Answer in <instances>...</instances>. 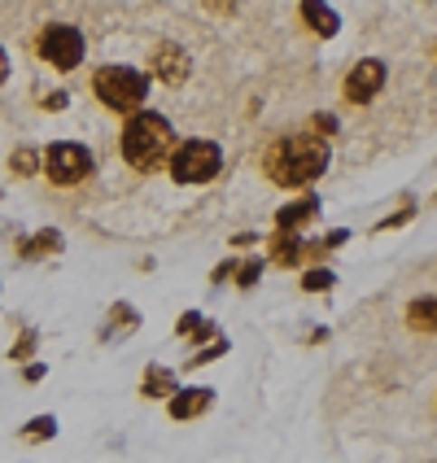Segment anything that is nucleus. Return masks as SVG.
I'll return each mask as SVG.
<instances>
[{"instance_id": "obj_13", "label": "nucleus", "mask_w": 437, "mask_h": 463, "mask_svg": "<svg viewBox=\"0 0 437 463\" xmlns=\"http://www.w3.org/2000/svg\"><path fill=\"white\" fill-rule=\"evenodd\" d=\"M319 214V202L315 197H307V202H293V206H284L280 210V219H276V228H284V232H298L302 223H310Z\"/></svg>"}, {"instance_id": "obj_18", "label": "nucleus", "mask_w": 437, "mask_h": 463, "mask_svg": "<svg viewBox=\"0 0 437 463\" xmlns=\"http://www.w3.org/2000/svg\"><path fill=\"white\" fill-rule=\"evenodd\" d=\"M23 438H52V420H40V424H26Z\"/></svg>"}, {"instance_id": "obj_10", "label": "nucleus", "mask_w": 437, "mask_h": 463, "mask_svg": "<svg viewBox=\"0 0 437 463\" xmlns=\"http://www.w3.org/2000/svg\"><path fill=\"white\" fill-rule=\"evenodd\" d=\"M302 18L315 26V35H337L341 31V18H337L333 9H328V0H302Z\"/></svg>"}, {"instance_id": "obj_12", "label": "nucleus", "mask_w": 437, "mask_h": 463, "mask_svg": "<svg viewBox=\"0 0 437 463\" xmlns=\"http://www.w3.org/2000/svg\"><path fill=\"white\" fill-rule=\"evenodd\" d=\"M407 324H412L415 333H437V293L415 298L412 307H407Z\"/></svg>"}, {"instance_id": "obj_6", "label": "nucleus", "mask_w": 437, "mask_h": 463, "mask_svg": "<svg viewBox=\"0 0 437 463\" xmlns=\"http://www.w3.org/2000/svg\"><path fill=\"white\" fill-rule=\"evenodd\" d=\"M92 175V154L83 145H52L49 149V180L52 184H83Z\"/></svg>"}, {"instance_id": "obj_19", "label": "nucleus", "mask_w": 437, "mask_h": 463, "mask_svg": "<svg viewBox=\"0 0 437 463\" xmlns=\"http://www.w3.org/2000/svg\"><path fill=\"white\" fill-rule=\"evenodd\" d=\"M258 267H262V262H245V267H241V284H245V288L258 280Z\"/></svg>"}, {"instance_id": "obj_7", "label": "nucleus", "mask_w": 437, "mask_h": 463, "mask_svg": "<svg viewBox=\"0 0 437 463\" xmlns=\"http://www.w3.org/2000/svg\"><path fill=\"white\" fill-rule=\"evenodd\" d=\"M385 88V61H376V57H363L359 66L346 75V101L355 105H367L376 92Z\"/></svg>"}, {"instance_id": "obj_15", "label": "nucleus", "mask_w": 437, "mask_h": 463, "mask_svg": "<svg viewBox=\"0 0 437 463\" xmlns=\"http://www.w3.org/2000/svg\"><path fill=\"white\" fill-rule=\"evenodd\" d=\"M35 166H40V154H35V149H18V154H14V171H18V175H31Z\"/></svg>"}, {"instance_id": "obj_9", "label": "nucleus", "mask_w": 437, "mask_h": 463, "mask_svg": "<svg viewBox=\"0 0 437 463\" xmlns=\"http://www.w3.org/2000/svg\"><path fill=\"white\" fill-rule=\"evenodd\" d=\"M210 402H214L210 389H180V393H171V420H197Z\"/></svg>"}, {"instance_id": "obj_17", "label": "nucleus", "mask_w": 437, "mask_h": 463, "mask_svg": "<svg viewBox=\"0 0 437 463\" xmlns=\"http://www.w3.org/2000/svg\"><path fill=\"white\" fill-rule=\"evenodd\" d=\"M44 250H57V232H44L40 241H26L23 254H44Z\"/></svg>"}, {"instance_id": "obj_8", "label": "nucleus", "mask_w": 437, "mask_h": 463, "mask_svg": "<svg viewBox=\"0 0 437 463\" xmlns=\"http://www.w3.org/2000/svg\"><path fill=\"white\" fill-rule=\"evenodd\" d=\"M154 71L157 79H166V83H184L188 79V52L176 49V44H162L154 52Z\"/></svg>"}, {"instance_id": "obj_1", "label": "nucleus", "mask_w": 437, "mask_h": 463, "mask_svg": "<svg viewBox=\"0 0 437 463\" xmlns=\"http://www.w3.org/2000/svg\"><path fill=\"white\" fill-rule=\"evenodd\" d=\"M262 166L284 188H302V184L324 175V166H328V140H319V136H284V140H276L267 149Z\"/></svg>"}, {"instance_id": "obj_11", "label": "nucleus", "mask_w": 437, "mask_h": 463, "mask_svg": "<svg viewBox=\"0 0 437 463\" xmlns=\"http://www.w3.org/2000/svg\"><path fill=\"white\" fill-rule=\"evenodd\" d=\"M302 254H307V241H302L298 232L276 228V241H271V258H276L280 267H293V262H302Z\"/></svg>"}, {"instance_id": "obj_2", "label": "nucleus", "mask_w": 437, "mask_h": 463, "mask_svg": "<svg viewBox=\"0 0 437 463\" xmlns=\"http://www.w3.org/2000/svg\"><path fill=\"white\" fill-rule=\"evenodd\" d=\"M171 145H176V131L154 109L131 114L128 128H123V157H128L136 171H154L157 162H166Z\"/></svg>"}, {"instance_id": "obj_14", "label": "nucleus", "mask_w": 437, "mask_h": 463, "mask_svg": "<svg viewBox=\"0 0 437 463\" xmlns=\"http://www.w3.org/2000/svg\"><path fill=\"white\" fill-rule=\"evenodd\" d=\"M145 393H149V398H166V393H180V389H176V376H171L166 367H149V376H145Z\"/></svg>"}, {"instance_id": "obj_3", "label": "nucleus", "mask_w": 437, "mask_h": 463, "mask_svg": "<svg viewBox=\"0 0 437 463\" xmlns=\"http://www.w3.org/2000/svg\"><path fill=\"white\" fill-rule=\"evenodd\" d=\"M92 92H97L109 109L131 114V109H140V105H145L149 75H145V71H131V66H101L97 79H92Z\"/></svg>"}, {"instance_id": "obj_5", "label": "nucleus", "mask_w": 437, "mask_h": 463, "mask_svg": "<svg viewBox=\"0 0 437 463\" xmlns=\"http://www.w3.org/2000/svg\"><path fill=\"white\" fill-rule=\"evenodd\" d=\"M40 57L52 61L57 71H75L79 61H83V35H79L75 26H49L40 35Z\"/></svg>"}, {"instance_id": "obj_16", "label": "nucleus", "mask_w": 437, "mask_h": 463, "mask_svg": "<svg viewBox=\"0 0 437 463\" xmlns=\"http://www.w3.org/2000/svg\"><path fill=\"white\" fill-rule=\"evenodd\" d=\"M333 271H307V280H302V288H307V293H315V288H319V293H324V288H333Z\"/></svg>"}, {"instance_id": "obj_4", "label": "nucleus", "mask_w": 437, "mask_h": 463, "mask_svg": "<svg viewBox=\"0 0 437 463\" xmlns=\"http://www.w3.org/2000/svg\"><path fill=\"white\" fill-rule=\"evenodd\" d=\"M219 166H223V154L214 140H184L171 157V175L180 184H206L219 175Z\"/></svg>"}, {"instance_id": "obj_20", "label": "nucleus", "mask_w": 437, "mask_h": 463, "mask_svg": "<svg viewBox=\"0 0 437 463\" xmlns=\"http://www.w3.org/2000/svg\"><path fill=\"white\" fill-rule=\"evenodd\" d=\"M5 75H9V57L0 52V83H5Z\"/></svg>"}]
</instances>
